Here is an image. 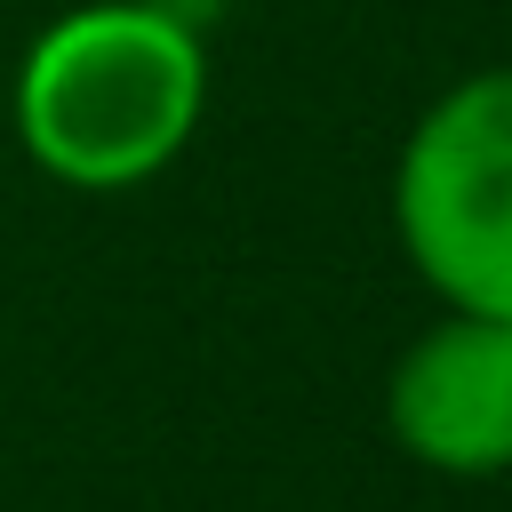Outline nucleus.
I'll return each mask as SVG.
<instances>
[{
    "mask_svg": "<svg viewBox=\"0 0 512 512\" xmlns=\"http://www.w3.org/2000/svg\"><path fill=\"white\" fill-rule=\"evenodd\" d=\"M208 112L200 24L160 0H88L40 24L16 64V144L72 192H128L184 160Z\"/></svg>",
    "mask_w": 512,
    "mask_h": 512,
    "instance_id": "obj_1",
    "label": "nucleus"
},
{
    "mask_svg": "<svg viewBox=\"0 0 512 512\" xmlns=\"http://www.w3.org/2000/svg\"><path fill=\"white\" fill-rule=\"evenodd\" d=\"M392 232L448 312L512 320V64L440 88L392 160Z\"/></svg>",
    "mask_w": 512,
    "mask_h": 512,
    "instance_id": "obj_2",
    "label": "nucleus"
},
{
    "mask_svg": "<svg viewBox=\"0 0 512 512\" xmlns=\"http://www.w3.org/2000/svg\"><path fill=\"white\" fill-rule=\"evenodd\" d=\"M384 432L448 480L512 472V320L440 312L384 376Z\"/></svg>",
    "mask_w": 512,
    "mask_h": 512,
    "instance_id": "obj_3",
    "label": "nucleus"
}]
</instances>
